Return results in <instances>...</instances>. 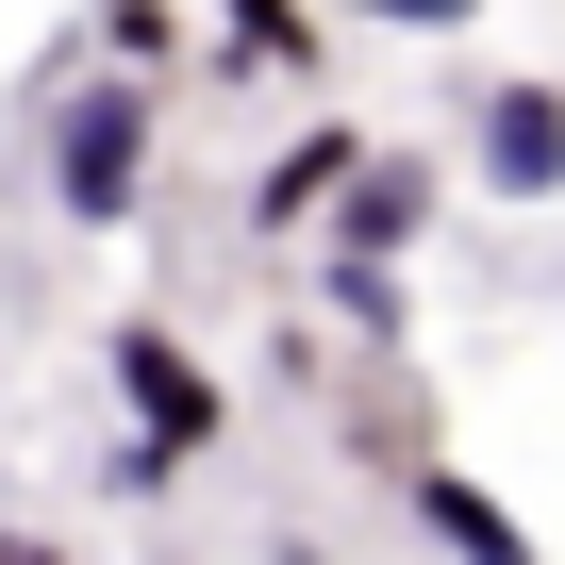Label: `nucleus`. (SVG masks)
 Listing matches in <instances>:
<instances>
[{
  "instance_id": "10",
  "label": "nucleus",
  "mask_w": 565,
  "mask_h": 565,
  "mask_svg": "<svg viewBox=\"0 0 565 565\" xmlns=\"http://www.w3.org/2000/svg\"><path fill=\"white\" fill-rule=\"evenodd\" d=\"M100 482H117V499H167V482H183V449H150V433H117V449H100Z\"/></svg>"
},
{
  "instance_id": "12",
  "label": "nucleus",
  "mask_w": 565,
  "mask_h": 565,
  "mask_svg": "<svg viewBox=\"0 0 565 565\" xmlns=\"http://www.w3.org/2000/svg\"><path fill=\"white\" fill-rule=\"evenodd\" d=\"M0 565H67V548H51V532H0Z\"/></svg>"
},
{
  "instance_id": "2",
  "label": "nucleus",
  "mask_w": 565,
  "mask_h": 565,
  "mask_svg": "<svg viewBox=\"0 0 565 565\" xmlns=\"http://www.w3.org/2000/svg\"><path fill=\"white\" fill-rule=\"evenodd\" d=\"M117 416H134L150 449H183V466H200V449L233 433V399H216V366H200V350H183L167 317H117Z\"/></svg>"
},
{
  "instance_id": "3",
  "label": "nucleus",
  "mask_w": 565,
  "mask_h": 565,
  "mask_svg": "<svg viewBox=\"0 0 565 565\" xmlns=\"http://www.w3.org/2000/svg\"><path fill=\"white\" fill-rule=\"evenodd\" d=\"M433 200H449V183H433L416 150H366V167L333 183V216H317V233H333L350 266H416V233H433Z\"/></svg>"
},
{
  "instance_id": "4",
  "label": "nucleus",
  "mask_w": 565,
  "mask_h": 565,
  "mask_svg": "<svg viewBox=\"0 0 565 565\" xmlns=\"http://www.w3.org/2000/svg\"><path fill=\"white\" fill-rule=\"evenodd\" d=\"M466 150H482L499 200H565V84H532V67L482 84V134H466Z\"/></svg>"
},
{
  "instance_id": "8",
  "label": "nucleus",
  "mask_w": 565,
  "mask_h": 565,
  "mask_svg": "<svg viewBox=\"0 0 565 565\" xmlns=\"http://www.w3.org/2000/svg\"><path fill=\"white\" fill-rule=\"evenodd\" d=\"M317 300H333V333H366V350H399V333H416V282H399V266H350V249H333Z\"/></svg>"
},
{
  "instance_id": "1",
  "label": "nucleus",
  "mask_w": 565,
  "mask_h": 565,
  "mask_svg": "<svg viewBox=\"0 0 565 565\" xmlns=\"http://www.w3.org/2000/svg\"><path fill=\"white\" fill-rule=\"evenodd\" d=\"M51 216H84V233L150 216V84L134 67H100V84L51 100Z\"/></svg>"
},
{
  "instance_id": "5",
  "label": "nucleus",
  "mask_w": 565,
  "mask_h": 565,
  "mask_svg": "<svg viewBox=\"0 0 565 565\" xmlns=\"http://www.w3.org/2000/svg\"><path fill=\"white\" fill-rule=\"evenodd\" d=\"M350 167H366V134H350V117H300V134H282V150L249 167V233H317Z\"/></svg>"
},
{
  "instance_id": "6",
  "label": "nucleus",
  "mask_w": 565,
  "mask_h": 565,
  "mask_svg": "<svg viewBox=\"0 0 565 565\" xmlns=\"http://www.w3.org/2000/svg\"><path fill=\"white\" fill-rule=\"evenodd\" d=\"M216 84H317V18L300 0H216Z\"/></svg>"
},
{
  "instance_id": "7",
  "label": "nucleus",
  "mask_w": 565,
  "mask_h": 565,
  "mask_svg": "<svg viewBox=\"0 0 565 565\" xmlns=\"http://www.w3.org/2000/svg\"><path fill=\"white\" fill-rule=\"evenodd\" d=\"M416 532H433L449 565H532V532H515V515H499L466 466H416Z\"/></svg>"
},
{
  "instance_id": "9",
  "label": "nucleus",
  "mask_w": 565,
  "mask_h": 565,
  "mask_svg": "<svg viewBox=\"0 0 565 565\" xmlns=\"http://www.w3.org/2000/svg\"><path fill=\"white\" fill-rule=\"evenodd\" d=\"M100 67H183V18H167V0H100Z\"/></svg>"
},
{
  "instance_id": "11",
  "label": "nucleus",
  "mask_w": 565,
  "mask_h": 565,
  "mask_svg": "<svg viewBox=\"0 0 565 565\" xmlns=\"http://www.w3.org/2000/svg\"><path fill=\"white\" fill-rule=\"evenodd\" d=\"M350 18H383V34H466L482 0H350Z\"/></svg>"
}]
</instances>
